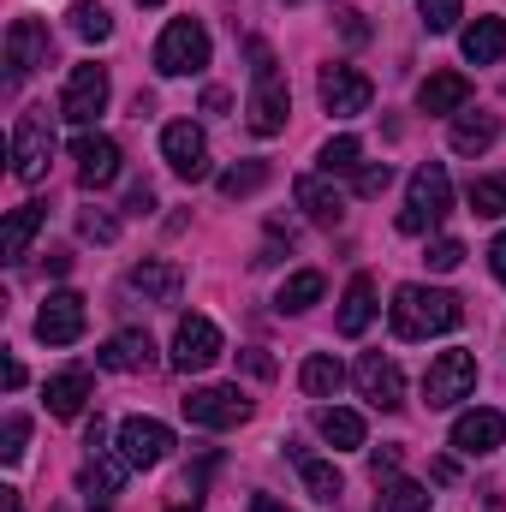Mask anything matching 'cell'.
<instances>
[{
  "label": "cell",
  "mask_w": 506,
  "mask_h": 512,
  "mask_svg": "<svg viewBox=\"0 0 506 512\" xmlns=\"http://www.w3.org/2000/svg\"><path fill=\"white\" fill-rule=\"evenodd\" d=\"M387 322L399 340H429V334H453L465 322V304L453 292H435V286H399L387 304Z\"/></svg>",
  "instance_id": "1"
},
{
  "label": "cell",
  "mask_w": 506,
  "mask_h": 512,
  "mask_svg": "<svg viewBox=\"0 0 506 512\" xmlns=\"http://www.w3.org/2000/svg\"><path fill=\"white\" fill-rule=\"evenodd\" d=\"M48 161H54V120H48V108H24L12 120V173L24 185H36L48 173Z\"/></svg>",
  "instance_id": "2"
},
{
  "label": "cell",
  "mask_w": 506,
  "mask_h": 512,
  "mask_svg": "<svg viewBox=\"0 0 506 512\" xmlns=\"http://www.w3.org/2000/svg\"><path fill=\"white\" fill-rule=\"evenodd\" d=\"M209 66V30L197 18H173L155 42V72L161 78H185V72H203Z\"/></svg>",
  "instance_id": "3"
},
{
  "label": "cell",
  "mask_w": 506,
  "mask_h": 512,
  "mask_svg": "<svg viewBox=\"0 0 506 512\" xmlns=\"http://www.w3.org/2000/svg\"><path fill=\"white\" fill-rule=\"evenodd\" d=\"M447 209H453V179H447V167L423 161V167L411 173V203H405V215H399V233H423V227H435Z\"/></svg>",
  "instance_id": "4"
},
{
  "label": "cell",
  "mask_w": 506,
  "mask_h": 512,
  "mask_svg": "<svg viewBox=\"0 0 506 512\" xmlns=\"http://www.w3.org/2000/svg\"><path fill=\"white\" fill-rule=\"evenodd\" d=\"M477 387V358L471 352H435L429 358V370H423V399H429V411H447V405H459L465 393Z\"/></svg>",
  "instance_id": "5"
},
{
  "label": "cell",
  "mask_w": 506,
  "mask_h": 512,
  "mask_svg": "<svg viewBox=\"0 0 506 512\" xmlns=\"http://www.w3.org/2000/svg\"><path fill=\"white\" fill-rule=\"evenodd\" d=\"M48 48L54 42H48V24L42 18H12L6 24V84L18 90L36 66H48Z\"/></svg>",
  "instance_id": "6"
},
{
  "label": "cell",
  "mask_w": 506,
  "mask_h": 512,
  "mask_svg": "<svg viewBox=\"0 0 506 512\" xmlns=\"http://www.w3.org/2000/svg\"><path fill=\"white\" fill-rule=\"evenodd\" d=\"M179 405H185V417H191L197 429H239V423L251 417V399H245L239 387H191Z\"/></svg>",
  "instance_id": "7"
},
{
  "label": "cell",
  "mask_w": 506,
  "mask_h": 512,
  "mask_svg": "<svg viewBox=\"0 0 506 512\" xmlns=\"http://www.w3.org/2000/svg\"><path fill=\"white\" fill-rule=\"evenodd\" d=\"M316 96H322V108H328L334 120H352V114H370V102H376V84H370L364 72H352V66H322V84H316Z\"/></svg>",
  "instance_id": "8"
},
{
  "label": "cell",
  "mask_w": 506,
  "mask_h": 512,
  "mask_svg": "<svg viewBox=\"0 0 506 512\" xmlns=\"http://www.w3.org/2000/svg\"><path fill=\"white\" fill-rule=\"evenodd\" d=\"M102 108H108V72H102L96 60L72 66V78H66V90H60V114H66L72 126H90Z\"/></svg>",
  "instance_id": "9"
},
{
  "label": "cell",
  "mask_w": 506,
  "mask_h": 512,
  "mask_svg": "<svg viewBox=\"0 0 506 512\" xmlns=\"http://www.w3.org/2000/svg\"><path fill=\"white\" fill-rule=\"evenodd\" d=\"M72 161H78V185L84 191H102L120 179V143L108 131H78L72 137Z\"/></svg>",
  "instance_id": "10"
},
{
  "label": "cell",
  "mask_w": 506,
  "mask_h": 512,
  "mask_svg": "<svg viewBox=\"0 0 506 512\" xmlns=\"http://www.w3.org/2000/svg\"><path fill=\"white\" fill-rule=\"evenodd\" d=\"M221 358V328L209 322V316H179V328H173V364L185 370V376H197V370H209Z\"/></svg>",
  "instance_id": "11"
},
{
  "label": "cell",
  "mask_w": 506,
  "mask_h": 512,
  "mask_svg": "<svg viewBox=\"0 0 506 512\" xmlns=\"http://www.w3.org/2000/svg\"><path fill=\"white\" fill-rule=\"evenodd\" d=\"M120 453H126L131 471H149V465H161L173 453V429L155 423V417H126L120 423Z\"/></svg>",
  "instance_id": "12"
},
{
  "label": "cell",
  "mask_w": 506,
  "mask_h": 512,
  "mask_svg": "<svg viewBox=\"0 0 506 512\" xmlns=\"http://www.w3.org/2000/svg\"><path fill=\"white\" fill-rule=\"evenodd\" d=\"M161 155L179 179H209V137L191 126V120H173L161 131Z\"/></svg>",
  "instance_id": "13"
},
{
  "label": "cell",
  "mask_w": 506,
  "mask_h": 512,
  "mask_svg": "<svg viewBox=\"0 0 506 512\" xmlns=\"http://www.w3.org/2000/svg\"><path fill=\"white\" fill-rule=\"evenodd\" d=\"M352 376H358V393H364L376 411H399V405H405V376H399V364H393V358L364 352Z\"/></svg>",
  "instance_id": "14"
},
{
  "label": "cell",
  "mask_w": 506,
  "mask_h": 512,
  "mask_svg": "<svg viewBox=\"0 0 506 512\" xmlns=\"http://www.w3.org/2000/svg\"><path fill=\"white\" fill-rule=\"evenodd\" d=\"M84 334V298L78 292H48V304L36 310V340L42 346H72Z\"/></svg>",
  "instance_id": "15"
},
{
  "label": "cell",
  "mask_w": 506,
  "mask_h": 512,
  "mask_svg": "<svg viewBox=\"0 0 506 512\" xmlns=\"http://www.w3.org/2000/svg\"><path fill=\"white\" fill-rule=\"evenodd\" d=\"M126 292L131 298H143V304H179V292H185V268L149 256V262H137V268L126 274Z\"/></svg>",
  "instance_id": "16"
},
{
  "label": "cell",
  "mask_w": 506,
  "mask_h": 512,
  "mask_svg": "<svg viewBox=\"0 0 506 512\" xmlns=\"http://www.w3.org/2000/svg\"><path fill=\"white\" fill-rule=\"evenodd\" d=\"M286 114H292V96H286V84L268 72V78H256L251 102H245V126L256 137H274V131H286Z\"/></svg>",
  "instance_id": "17"
},
{
  "label": "cell",
  "mask_w": 506,
  "mask_h": 512,
  "mask_svg": "<svg viewBox=\"0 0 506 512\" xmlns=\"http://www.w3.org/2000/svg\"><path fill=\"white\" fill-rule=\"evenodd\" d=\"M126 471H131L126 453H96V459L78 471V489H84V501H90L96 512H108V507H114V495L126 489Z\"/></svg>",
  "instance_id": "18"
},
{
  "label": "cell",
  "mask_w": 506,
  "mask_h": 512,
  "mask_svg": "<svg viewBox=\"0 0 506 512\" xmlns=\"http://www.w3.org/2000/svg\"><path fill=\"white\" fill-rule=\"evenodd\" d=\"M96 364L114 370V376H143V370L155 364V340H149L143 328H126V334H114V340L96 352Z\"/></svg>",
  "instance_id": "19"
},
{
  "label": "cell",
  "mask_w": 506,
  "mask_h": 512,
  "mask_svg": "<svg viewBox=\"0 0 506 512\" xmlns=\"http://www.w3.org/2000/svg\"><path fill=\"white\" fill-rule=\"evenodd\" d=\"M506 441V417L501 411H465L459 423H453V447L465 453V459H483V453H495Z\"/></svg>",
  "instance_id": "20"
},
{
  "label": "cell",
  "mask_w": 506,
  "mask_h": 512,
  "mask_svg": "<svg viewBox=\"0 0 506 512\" xmlns=\"http://www.w3.org/2000/svg\"><path fill=\"white\" fill-rule=\"evenodd\" d=\"M465 102H471V78L465 72H429L417 84V108L423 114H465Z\"/></svg>",
  "instance_id": "21"
},
{
  "label": "cell",
  "mask_w": 506,
  "mask_h": 512,
  "mask_svg": "<svg viewBox=\"0 0 506 512\" xmlns=\"http://www.w3.org/2000/svg\"><path fill=\"white\" fill-rule=\"evenodd\" d=\"M292 197H298V209H304L316 227H340V221H346V197H340L328 179H316V173H304V179L292 185Z\"/></svg>",
  "instance_id": "22"
},
{
  "label": "cell",
  "mask_w": 506,
  "mask_h": 512,
  "mask_svg": "<svg viewBox=\"0 0 506 512\" xmlns=\"http://www.w3.org/2000/svg\"><path fill=\"white\" fill-rule=\"evenodd\" d=\"M370 316H376V280H370V274H352V286H346V298H340V334L358 340V334L370 328Z\"/></svg>",
  "instance_id": "23"
},
{
  "label": "cell",
  "mask_w": 506,
  "mask_h": 512,
  "mask_svg": "<svg viewBox=\"0 0 506 512\" xmlns=\"http://www.w3.org/2000/svg\"><path fill=\"white\" fill-rule=\"evenodd\" d=\"M459 48H465L471 66H495V60H506V24L501 18H477V24H465Z\"/></svg>",
  "instance_id": "24"
},
{
  "label": "cell",
  "mask_w": 506,
  "mask_h": 512,
  "mask_svg": "<svg viewBox=\"0 0 506 512\" xmlns=\"http://www.w3.org/2000/svg\"><path fill=\"white\" fill-rule=\"evenodd\" d=\"M96 393V382H90V370H60V376H48V411L54 417H78L84 411V399Z\"/></svg>",
  "instance_id": "25"
},
{
  "label": "cell",
  "mask_w": 506,
  "mask_h": 512,
  "mask_svg": "<svg viewBox=\"0 0 506 512\" xmlns=\"http://www.w3.org/2000/svg\"><path fill=\"white\" fill-rule=\"evenodd\" d=\"M286 453L298 459V471H304V489H310L316 501H328V507H334V501H340V489H346V477H340V471H334L328 459H310V453H304L298 441H286Z\"/></svg>",
  "instance_id": "26"
},
{
  "label": "cell",
  "mask_w": 506,
  "mask_h": 512,
  "mask_svg": "<svg viewBox=\"0 0 506 512\" xmlns=\"http://www.w3.org/2000/svg\"><path fill=\"white\" fill-rule=\"evenodd\" d=\"M42 221H48V203H18V209L6 215V233H0V251L12 256V262H18V256L30 251V239H36V227H42Z\"/></svg>",
  "instance_id": "27"
},
{
  "label": "cell",
  "mask_w": 506,
  "mask_h": 512,
  "mask_svg": "<svg viewBox=\"0 0 506 512\" xmlns=\"http://www.w3.org/2000/svg\"><path fill=\"white\" fill-rule=\"evenodd\" d=\"M495 137H501L495 114H453V149L459 155H483V149H495Z\"/></svg>",
  "instance_id": "28"
},
{
  "label": "cell",
  "mask_w": 506,
  "mask_h": 512,
  "mask_svg": "<svg viewBox=\"0 0 506 512\" xmlns=\"http://www.w3.org/2000/svg\"><path fill=\"white\" fill-rule=\"evenodd\" d=\"M298 387H304L310 399H334V393L346 387V370H340L328 352H310V358H304V370H298Z\"/></svg>",
  "instance_id": "29"
},
{
  "label": "cell",
  "mask_w": 506,
  "mask_h": 512,
  "mask_svg": "<svg viewBox=\"0 0 506 512\" xmlns=\"http://www.w3.org/2000/svg\"><path fill=\"white\" fill-rule=\"evenodd\" d=\"M322 286H328V280H322L316 268H298V274L280 286V298H274V304H280V310H292V316H304L310 304H322Z\"/></svg>",
  "instance_id": "30"
},
{
  "label": "cell",
  "mask_w": 506,
  "mask_h": 512,
  "mask_svg": "<svg viewBox=\"0 0 506 512\" xmlns=\"http://www.w3.org/2000/svg\"><path fill=\"white\" fill-rule=\"evenodd\" d=\"M316 429H322V441H334V447H364V417H358V411L328 405V411L316 417Z\"/></svg>",
  "instance_id": "31"
},
{
  "label": "cell",
  "mask_w": 506,
  "mask_h": 512,
  "mask_svg": "<svg viewBox=\"0 0 506 512\" xmlns=\"http://www.w3.org/2000/svg\"><path fill=\"white\" fill-rule=\"evenodd\" d=\"M376 512H429V489H423V483H405V477H393V483H381Z\"/></svg>",
  "instance_id": "32"
},
{
  "label": "cell",
  "mask_w": 506,
  "mask_h": 512,
  "mask_svg": "<svg viewBox=\"0 0 506 512\" xmlns=\"http://www.w3.org/2000/svg\"><path fill=\"white\" fill-rule=\"evenodd\" d=\"M72 30H78L84 42H108V36H114V12H108L102 0H78V6H72Z\"/></svg>",
  "instance_id": "33"
},
{
  "label": "cell",
  "mask_w": 506,
  "mask_h": 512,
  "mask_svg": "<svg viewBox=\"0 0 506 512\" xmlns=\"http://www.w3.org/2000/svg\"><path fill=\"white\" fill-rule=\"evenodd\" d=\"M268 161H239V167H227L221 173V197H251V191H262L268 185Z\"/></svg>",
  "instance_id": "34"
},
{
  "label": "cell",
  "mask_w": 506,
  "mask_h": 512,
  "mask_svg": "<svg viewBox=\"0 0 506 512\" xmlns=\"http://www.w3.org/2000/svg\"><path fill=\"white\" fill-rule=\"evenodd\" d=\"M358 161H364V143L358 137H328L322 143V173L334 179V173H358Z\"/></svg>",
  "instance_id": "35"
},
{
  "label": "cell",
  "mask_w": 506,
  "mask_h": 512,
  "mask_svg": "<svg viewBox=\"0 0 506 512\" xmlns=\"http://www.w3.org/2000/svg\"><path fill=\"white\" fill-rule=\"evenodd\" d=\"M471 209L477 215H506V173H483V179H471Z\"/></svg>",
  "instance_id": "36"
},
{
  "label": "cell",
  "mask_w": 506,
  "mask_h": 512,
  "mask_svg": "<svg viewBox=\"0 0 506 512\" xmlns=\"http://www.w3.org/2000/svg\"><path fill=\"white\" fill-rule=\"evenodd\" d=\"M459 6H465V0H417V18H423L429 36H441V30L459 24Z\"/></svg>",
  "instance_id": "37"
},
{
  "label": "cell",
  "mask_w": 506,
  "mask_h": 512,
  "mask_svg": "<svg viewBox=\"0 0 506 512\" xmlns=\"http://www.w3.org/2000/svg\"><path fill=\"white\" fill-rule=\"evenodd\" d=\"M78 233L96 239V245H114V239H120V221H114L108 209H78Z\"/></svg>",
  "instance_id": "38"
},
{
  "label": "cell",
  "mask_w": 506,
  "mask_h": 512,
  "mask_svg": "<svg viewBox=\"0 0 506 512\" xmlns=\"http://www.w3.org/2000/svg\"><path fill=\"white\" fill-rule=\"evenodd\" d=\"M24 441H30V423H24V417H6V429H0V459H6V465L24 459Z\"/></svg>",
  "instance_id": "39"
},
{
  "label": "cell",
  "mask_w": 506,
  "mask_h": 512,
  "mask_svg": "<svg viewBox=\"0 0 506 512\" xmlns=\"http://www.w3.org/2000/svg\"><path fill=\"white\" fill-rule=\"evenodd\" d=\"M423 262L447 274V268H459V262H465V245H459V239H435V245H429V256H423Z\"/></svg>",
  "instance_id": "40"
},
{
  "label": "cell",
  "mask_w": 506,
  "mask_h": 512,
  "mask_svg": "<svg viewBox=\"0 0 506 512\" xmlns=\"http://www.w3.org/2000/svg\"><path fill=\"white\" fill-rule=\"evenodd\" d=\"M393 185V167L381 161V167H358V197H381Z\"/></svg>",
  "instance_id": "41"
},
{
  "label": "cell",
  "mask_w": 506,
  "mask_h": 512,
  "mask_svg": "<svg viewBox=\"0 0 506 512\" xmlns=\"http://www.w3.org/2000/svg\"><path fill=\"white\" fill-rule=\"evenodd\" d=\"M370 477H376V483H393V477H399V447H381V453H370Z\"/></svg>",
  "instance_id": "42"
},
{
  "label": "cell",
  "mask_w": 506,
  "mask_h": 512,
  "mask_svg": "<svg viewBox=\"0 0 506 512\" xmlns=\"http://www.w3.org/2000/svg\"><path fill=\"white\" fill-rule=\"evenodd\" d=\"M149 209H155V185H149V179H137V185L126 191V215H149Z\"/></svg>",
  "instance_id": "43"
},
{
  "label": "cell",
  "mask_w": 506,
  "mask_h": 512,
  "mask_svg": "<svg viewBox=\"0 0 506 512\" xmlns=\"http://www.w3.org/2000/svg\"><path fill=\"white\" fill-rule=\"evenodd\" d=\"M340 30H346V42H370V24H364V12H340Z\"/></svg>",
  "instance_id": "44"
},
{
  "label": "cell",
  "mask_w": 506,
  "mask_h": 512,
  "mask_svg": "<svg viewBox=\"0 0 506 512\" xmlns=\"http://www.w3.org/2000/svg\"><path fill=\"white\" fill-rule=\"evenodd\" d=\"M489 268H495V280L506 286V233L495 239V245H489Z\"/></svg>",
  "instance_id": "45"
},
{
  "label": "cell",
  "mask_w": 506,
  "mask_h": 512,
  "mask_svg": "<svg viewBox=\"0 0 506 512\" xmlns=\"http://www.w3.org/2000/svg\"><path fill=\"white\" fill-rule=\"evenodd\" d=\"M227 108H233L227 90H203V114H227Z\"/></svg>",
  "instance_id": "46"
},
{
  "label": "cell",
  "mask_w": 506,
  "mask_h": 512,
  "mask_svg": "<svg viewBox=\"0 0 506 512\" xmlns=\"http://www.w3.org/2000/svg\"><path fill=\"white\" fill-rule=\"evenodd\" d=\"M245 370H251V376H274V358H262V352H245Z\"/></svg>",
  "instance_id": "47"
},
{
  "label": "cell",
  "mask_w": 506,
  "mask_h": 512,
  "mask_svg": "<svg viewBox=\"0 0 506 512\" xmlns=\"http://www.w3.org/2000/svg\"><path fill=\"white\" fill-rule=\"evenodd\" d=\"M48 274H72V251H48Z\"/></svg>",
  "instance_id": "48"
},
{
  "label": "cell",
  "mask_w": 506,
  "mask_h": 512,
  "mask_svg": "<svg viewBox=\"0 0 506 512\" xmlns=\"http://www.w3.org/2000/svg\"><path fill=\"white\" fill-rule=\"evenodd\" d=\"M251 512H292V507H280L274 495H256V501H251Z\"/></svg>",
  "instance_id": "49"
},
{
  "label": "cell",
  "mask_w": 506,
  "mask_h": 512,
  "mask_svg": "<svg viewBox=\"0 0 506 512\" xmlns=\"http://www.w3.org/2000/svg\"><path fill=\"white\" fill-rule=\"evenodd\" d=\"M0 512H24L18 507V489H0Z\"/></svg>",
  "instance_id": "50"
},
{
  "label": "cell",
  "mask_w": 506,
  "mask_h": 512,
  "mask_svg": "<svg viewBox=\"0 0 506 512\" xmlns=\"http://www.w3.org/2000/svg\"><path fill=\"white\" fill-rule=\"evenodd\" d=\"M203 507V495H179V501H173V512H197Z\"/></svg>",
  "instance_id": "51"
},
{
  "label": "cell",
  "mask_w": 506,
  "mask_h": 512,
  "mask_svg": "<svg viewBox=\"0 0 506 512\" xmlns=\"http://www.w3.org/2000/svg\"><path fill=\"white\" fill-rule=\"evenodd\" d=\"M137 6H161V0H137Z\"/></svg>",
  "instance_id": "52"
},
{
  "label": "cell",
  "mask_w": 506,
  "mask_h": 512,
  "mask_svg": "<svg viewBox=\"0 0 506 512\" xmlns=\"http://www.w3.org/2000/svg\"><path fill=\"white\" fill-rule=\"evenodd\" d=\"M54 512H66V507H54Z\"/></svg>",
  "instance_id": "53"
}]
</instances>
